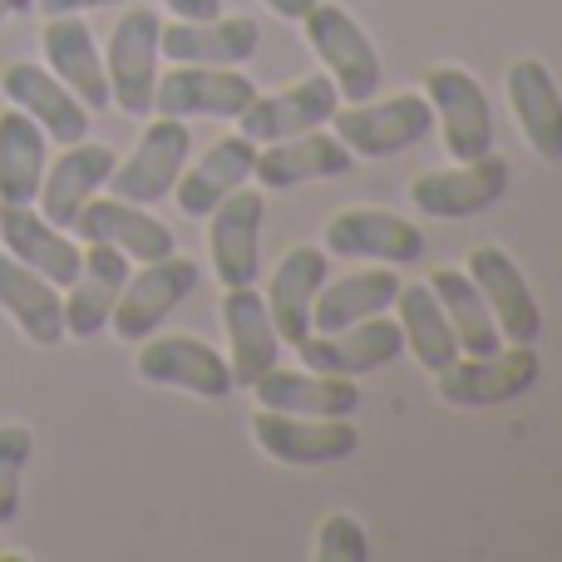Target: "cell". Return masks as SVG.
<instances>
[{
	"label": "cell",
	"mask_w": 562,
	"mask_h": 562,
	"mask_svg": "<svg viewBox=\"0 0 562 562\" xmlns=\"http://www.w3.org/2000/svg\"><path fill=\"white\" fill-rule=\"evenodd\" d=\"M79 243H109L128 257V262H158V257L178 252V237L168 223H158L144 203L128 198H89L75 217Z\"/></svg>",
	"instance_id": "d6986e66"
},
{
	"label": "cell",
	"mask_w": 562,
	"mask_h": 562,
	"mask_svg": "<svg viewBox=\"0 0 562 562\" xmlns=\"http://www.w3.org/2000/svg\"><path fill=\"white\" fill-rule=\"evenodd\" d=\"M49 168V138L15 104L0 109V203H35Z\"/></svg>",
	"instance_id": "1f68e13d"
},
{
	"label": "cell",
	"mask_w": 562,
	"mask_h": 562,
	"mask_svg": "<svg viewBox=\"0 0 562 562\" xmlns=\"http://www.w3.org/2000/svg\"><path fill=\"white\" fill-rule=\"evenodd\" d=\"M370 533L356 514H326L316 528V562H366Z\"/></svg>",
	"instance_id": "d590c367"
},
{
	"label": "cell",
	"mask_w": 562,
	"mask_h": 562,
	"mask_svg": "<svg viewBox=\"0 0 562 562\" xmlns=\"http://www.w3.org/2000/svg\"><path fill=\"white\" fill-rule=\"evenodd\" d=\"M464 272L474 277L479 291H484L488 311H494L498 336L514 340V346H538V336H543V306H538L524 267H518L504 247L484 243V247H474V252L464 257Z\"/></svg>",
	"instance_id": "5bb4252c"
},
{
	"label": "cell",
	"mask_w": 562,
	"mask_h": 562,
	"mask_svg": "<svg viewBox=\"0 0 562 562\" xmlns=\"http://www.w3.org/2000/svg\"><path fill=\"white\" fill-rule=\"evenodd\" d=\"M400 286V267H360V272H346V277H326V286L316 291L311 301V330H346L356 321H370V316H385L395 306Z\"/></svg>",
	"instance_id": "83f0119b"
},
{
	"label": "cell",
	"mask_w": 562,
	"mask_h": 562,
	"mask_svg": "<svg viewBox=\"0 0 562 562\" xmlns=\"http://www.w3.org/2000/svg\"><path fill=\"white\" fill-rule=\"evenodd\" d=\"M252 395L262 409H286V415H316L340 419L360 409V385L350 375H321V370H281L272 366L267 375L252 380Z\"/></svg>",
	"instance_id": "484cf974"
},
{
	"label": "cell",
	"mask_w": 562,
	"mask_h": 562,
	"mask_svg": "<svg viewBox=\"0 0 562 562\" xmlns=\"http://www.w3.org/2000/svg\"><path fill=\"white\" fill-rule=\"evenodd\" d=\"M543 375L538 346H498L488 356H454L445 370H435V395L454 409H498L524 400Z\"/></svg>",
	"instance_id": "7a4b0ae2"
},
{
	"label": "cell",
	"mask_w": 562,
	"mask_h": 562,
	"mask_svg": "<svg viewBox=\"0 0 562 562\" xmlns=\"http://www.w3.org/2000/svg\"><path fill=\"white\" fill-rule=\"evenodd\" d=\"M158 20L154 5H128L109 30L104 75H109V104L128 119L154 114V85H158Z\"/></svg>",
	"instance_id": "5b68a950"
},
{
	"label": "cell",
	"mask_w": 562,
	"mask_h": 562,
	"mask_svg": "<svg viewBox=\"0 0 562 562\" xmlns=\"http://www.w3.org/2000/svg\"><path fill=\"white\" fill-rule=\"evenodd\" d=\"M35 0H0V25H5L10 15H20V10H30Z\"/></svg>",
	"instance_id": "ab89813d"
},
{
	"label": "cell",
	"mask_w": 562,
	"mask_h": 562,
	"mask_svg": "<svg viewBox=\"0 0 562 562\" xmlns=\"http://www.w3.org/2000/svg\"><path fill=\"white\" fill-rule=\"evenodd\" d=\"M128 262L119 247L109 243H85V262H79V277L65 286V336L89 340L99 330H109V316H114V301L124 291Z\"/></svg>",
	"instance_id": "cb8c5ba5"
},
{
	"label": "cell",
	"mask_w": 562,
	"mask_h": 562,
	"mask_svg": "<svg viewBox=\"0 0 562 562\" xmlns=\"http://www.w3.org/2000/svg\"><path fill=\"white\" fill-rule=\"evenodd\" d=\"M252 164H257V144L243 134H227L198 158L193 168H183L173 183L178 207L188 217H207L227 193H237L243 183H252Z\"/></svg>",
	"instance_id": "f546056e"
},
{
	"label": "cell",
	"mask_w": 562,
	"mask_h": 562,
	"mask_svg": "<svg viewBox=\"0 0 562 562\" xmlns=\"http://www.w3.org/2000/svg\"><path fill=\"white\" fill-rule=\"evenodd\" d=\"M188 154H193V134H188V119H168V114H154L138 134L134 154L124 164H114V198H128V203H164L173 193L178 173L188 168Z\"/></svg>",
	"instance_id": "8fae6325"
},
{
	"label": "cell",
	"mask_w": 562,
	"mask_h": 562,
	"mask_svg": "<svg viewBox=\"0 0 562 562\" xmlns=\"http://www.w3.org/2000/svg\"><path fill=\"white\" fill-rule=\"evenodd\" d=\"M0 311L35 346H59L65 340V296H59V286L30 272L10 252H0Z\"/></svg>",
	"instance_id": "4dcf8cb0"
},
{
	"label": "cell",
	"mask_w": 562,
	"mask_h": 562,
	"mask_svg": "<svg viewBox=\"0 0 562 562\" xmlns=\"http://www.w3.org/2000/svg\"><path fill=\"white\" fill-rule=\"evenodd\" d=\"M514 183V168L508 158L484 154V158H454L445 168H425V173L409 183V203H415L419 217H435V223H464V217H479L498 203Z\"/></svg>",
	"instance_id": "277c9868"
},
{
	"label": "cell",
	"mask_w": 562,
	"mask_h": 562,
	"mask_svg": "<svg viewBox=\"0 0 562 562\" xmlns=\"http://www.w3.org/2000/svg\"><path fill=\"white\" fill-rule=\"evenodd\" d=\"M198 277H203L198 262L183 257V252H168V257H158V262H144L138 272H128L124 291H119L109 330H114L119 340H134L138 346V340L154 336V330L164 326L188 296H193Z\"/></svg>",
	"instance_id": "8992f818"
},
{
	"label": "cell",
	"mask_w": 562,
	"mask_h": 562,
	"mask_svg": "<svg viewBox=\"0 0 562 562\" xmlns=\"http://www.w3.org/2000/svg\"><path fill=\"white\" fill-rule=\"evenodd\" d=\"M40 15H85V10H104V5H124V0H35Z\"/></svg>",
	"instance_id": "8d00e7d4"
},
{
	"label": "cell",
	"mask_w": 562,
	"mask_h": 562,
	"mask_svg": "<svg viewBox=\"0 0 562 562\" xmlns=\"http://www.w3.org/2000/svg\"><path fill=\"white\" fill-rule=\"evenodd\" d=\"M504 99L518 119V134L528 138L543 164H562V89L553 69L538 55H524L508 65L504 75Z\"/></svg>",
	"instance_id": "ffe728a7"
},
{
	"label": "cell",
	"mask_w": 562,
	"mask_h": 562,
	"mask_svg": "<svg viewBox=\"0 0 562 562\" xmlns=\"http://www.w3.org/2000/svg\"><path fill=\"white\" fill-rule=\"evenodd\" d=\"M0 252H10L30 272L55 281L59 291L79 277V262H85V247L65 227L49 223L35 203H0Z\"/></svg>",
	"instance_id": "2e32d148"
},
{
	"label": "cell",
	"mask_w": 562,
	"mask_h": 562,
	"mask_svg": "<svg viewBox=\"0 0 562 562\" xmlns=\"http://www.w3.org/2000/svg\"><path fill=\"white\" fill-rule=\"evenodd\" d=\"M321 247H326V257H346V262L409 267L425 257V233H419V223L390 213V207H340L326 217Z\"/></svg>",
	"instance_id": "9c48e42d"
},
{
	"label": "cell",
	"mask_w": 562,
	"mask_h": 562,
	"mask_svg": "<svg viewBox=\"0 0 562 562\" xmlns=\"http://www.w3.org/2000/svg\"><path fill=\"white\" fill-rule=\"evenodd\" d=\"M257 99V85L227 65H173L154 85V114L168 119H237Z\"/></svg>",
	"instance_id": "4fadbf2b"
},
{
	"label": "cell",
	"mask_w": 562,
	"mask_h": 562,
	"mask_svg": "<svg viewBox=\"0 0 562 562\" xmlns=\"http://www.w3.org/2000/svg\"><path fill=\"white\" fill-rule=\"evenodd\" d=\"M138 380L158 390H183V395L198 400H227L237 390L233 366L227 356H217V346H207L203 336H188V330H173V336H144L138 346Z\"/></svg>",
	"instance_id": "52a82bcc"
},
{
	"label": "cell",
	"mask_w": 562,
	"mask_h": 562,
	"mask_svg": "<svg viewBox=\"0 0 562 562\" xmlns=\"http://www.w3.org/2000/svg\"><path fill=\"white\" fill-rule=\"evenodd\" d=\"M425 99L445 134L449 158H484L494 154V104L488 89L464 65H435L425 75Z\"/></svg>",
	"instance_id": "30bf717a"
},
{
	"label": "cell",
	"mask_w": 562,
	"mask_h": 562,
	"mask_svg": "<svg viewBox=\"0 0 562 562\" xmlns=\"http://www.w3.org/2000/svg\"><path fill=\"white\" fill-rule=\"evenodd\" d=\"M114 164H119V154L109 144H89V138L65 144L55 164L45 168V183H40V198H35L40 213H45L55 227H75L79 207L109 188Z\"/></svg>",
	"instance_id": "44dd1931"
},
{
	"label": "cell",
	"mask_w": 562,
	"mask_h": 562,
	"mask_svg": "<svg viewBox=\"0 0 562 562\" xmlns=\"http://www.w3.org/2000/svg\"><path fill=\"white\" fill-rule=\"evenodd\" d=\"M336 109H340V94L330 85V75L321 69V75L281 85L277 94H257L237 114V134L252 138V144H277V138L306 134V128H326Z\"/></svg>",
	"instance_id": "9a60e30c"
},
{
	"label": "cell",
	"mask_w": 562,
	"mask_h": 562,
	"mask_svg": "<svg viewBox=\"0 0 562 562\" xmlns=\"http://www.w3.org/2000/svg\"><path fill=\"white\" fill-rule=\"evenodd\" d=\"M296 25L306 30L311 55L326 65V75H330V85H336L340 104H360V99L375 94L385 65H380L375 40L366 35V25H360L346 5H336V0H316V5H311Z\"/></svg>",
	"instance_id": "6da1fadb"
},
{
	"label": "cell",
	"mask_w": 562,
	"mask_h": 562,
	"mask_svg": "<svg viewBox=\"0 0 562 562\" xmlns=\"http://www.w3.org/2000/svg\"><path fill=\"white\" fill-rule=\"evenodd\" d=\"M395 311H400V336H405V350L429 370V375L445 370L449 360L459 356L454 326H449L439 296L429 291V281H405L400 296H395Z\"/></svg>",
	"instance_id": "d6a6232c"
},
{
	"label": "cell",
	"mask_w": 562,
	"mask_h": 562,
	"mask_svg": "<svg viewBox=\"0 0 562 562\" xmlns=\"http://www.w3.org/2000/svg\"><path fill=\"white\" fill-rule=\"evenodd\" d=\"M267 10H272V15H281V20H291V25H296L301 15H306L311 5H316V0H262Z\"/></svg>",
	"instance_id": "f35d334b"
},
{
	"label": "cell",
	"mask_w": 562,
	"mask_h": 562,
	"mask_svg": "<svg viewBox=\"0 0 562 562\" xmlns=\"http://www.w3.org/2000/svg\"><path fill=\"white\" fill-rule=\"evenodd\" d=\"M336 138L350 148V158H395L405 148L425 144L435 128V109H429L425 89H400L385 99H360V104H340L330 114Z\"/></svg>",
	"instance_id": "3957f363"
},
{
	"label": "cell",
	"mask_w": 562,
	"mask_h": 562,
	"mask_svg": "<svg viewBox=\"0 0 562 562\" xmlns=\"http://www.w3.org/2000/svg\"><path fill=\"white\" fill-rule=\"evenodd\" d=\"M40 49H45V69L59 85L75 89V99L94 114L109 109V75H104V55L94 45V30L79 15H49V25L40 30Z\"/></svg>",
	"instance_id": "d4e9b609"
},
{
	"label": "cell",
	"mask_w": 562,
	"mask_h": 562,
	"mask_svg": "<svg viewBox=\"0 0 562 562\" xmlns=\"http://www.w3.org/2000/svg\"><path fill=\"white\" fill-rule=\"evenodd\" d=\"M350 168V148L340 144L336 134L326 128H306V134H291V138H277V144L257 148V164H252V178L262 188H301V183H321V178H340Z\"/></svg>",
	"instance_id": "4316f807"
},
{
	"label": "cell",
	"mask_w": 562,
	"mask_h": 562,
	"mask_svg": "<svg viewBox=\"0 0 562 562\" xmlns=\"http://www.w3.org/2000/svg\"><path fill=\"white\" fill-rule=\"evenodd\" d=\"M178 20H213L223 15V0H164Z\"/></svg>",
	"instance_id": "74e56055"
},
{
	"label": "cell",
	"mask_w": 562,
	"mask_h": 562,
	"mask_svg": "<svg viewBox=\"0 0 562 562\" xmlns=\"http://www.w3.org/2000/svg\"><path fill=\"white\" fill-rule=\"evenodd\" d=\"M223 330H227V366H233V380L243 390H252L257 375L277 366L281 356V336L277 321L267 311V296L252 286H223Z\"/></svg>",
	"instance_id": "603a6c76"
},
{
	"label": "cell",
	"mask_w": 562,
	"mask_h": 562,
	"mask_svg": "<svg viewBox=\"0 0 562 562\" xmlns=\"http://www.w3.org/2000/svg\"><path fill=\"white\" fill-rule=\"evenodd\" d=\"M330 277V257L326 247H291L286 257L277 262L272 281H267V311L277 321V336L281 346H301L311 336V301L316 291L326 286Z\"/></svg>",
	"instance_id": "f1b7e54d"
},
{
	"label": "cell",
	"mask_w": 562,
	"mask_h": 562,
	"mask_svg": "<svg viewBox=\"0 0 562 562\" xmlns=\"http://www.w3.org/2000/svg\"><path fill=\"white\" fill-rule=\"evenodd\" d=\"M301 366L321 370V375H370V370L390 366V360L405 350V336H400V321L390 316H370V321H356V326L346 330H311L306 340H301Z\"/></svg>",
	"instance_id": "e0dca14e"
},
{
	"label": "cell",
	"mask_w": 562,
	"mask_h": 562,
	"mask_svg": "<svg viewBox=\"0 0 562 562\" xmlns=\"http://www.w3.org/2000/svg\"><path fill=\"white\" fill-rule=\"evenodd\" d=\"M0 94H5V104H15L20 114L35 119L49 144H79V138H89V109L79 104L75 89L59 85L45 65H30V59L5 65L0 69Z\"/></svg>",
	"instance_id": "ac0fdd59"
},
{
	"label": "cell",
	"mask_w": 562,
	"mask_h": 562,
	"mask_svg": "<svg viewBox=\"0 0 562 562\" xmlns=\"http://www.w3.org/2000/svg\"><path fill=\"white\" fill-rule=\"evenodd\" d=\"M262 45V25L252 15H213V20H173L158 30V55L173 65H247Z\"/></svg>",
	"instance_id": "7402d4cb"
},
{
	"label": "cell",
	"mask_w": 562,
	"mask_h": 562,
	"mask_svg": "<svg viewBox=\"0 0 562 562\" xmlns=\"http://www.w3.org/2000/svg\"><path fill=\"white\" fill-rule=\"evenodd\" d=\"M252 439L267 459H277L286 469L340 464V459H356L360 449V429L350 425V415L316 419V415H286V409H257Z\"/></svg>",
	"instance_id": "ba28073f"
},
{
	"label": "cell",
	"mask_w": 562,
	"mask_h": 562,
	"mask_svg": "<svg viewBox=\"0 0 562 562\" xmlns=\"http://www.w3.org/2000/svg\"><path fill=\"white\" fill-rule=\"evenodd\" d=\"M35 454V435L25 425H0V528L20 514V479Z\"/></svg>",
	"instance_id": "e575fe53"
},
{
	"label": "cell",
	"mask_w": 562,
	"mask_h": 562,
	"mask_svg": "<svg viewBox=\"0 0 562 562\" xmlns=\"http://www.w3.org/2000/svg\"><path fill=\"white\" fill-rule=\"evenodd\" d=\"M262 223L267 198L262 188H237L207 213V257H213L217 286H252L262 272Z\"/></svg>",
	"instance_id": "7c38bea8"
},
{
	"label": "cell",
	"mask_w": 562,
	"mask_h": 562,
	"mask_svg": "<svg viewBox=\"0 0 562 562\" xmlns=\"http://www.w3.org/2000/svg\"><path fill=\"white\" fill-rule=\"evenodd\" d=\"M429 291L439 296L449 326H454L459 356H488V350H498L504 336H498V326H494V311H488L484 291L474 286V277H469L464 267H439V272H429Z\"/></svg>",
	"instance_id": "836d02e7"
}]
</instances>
